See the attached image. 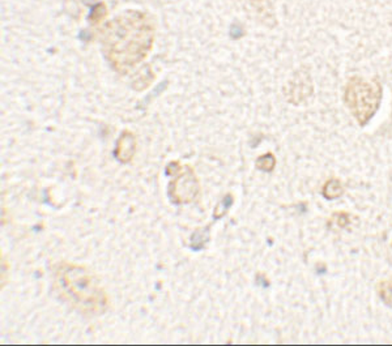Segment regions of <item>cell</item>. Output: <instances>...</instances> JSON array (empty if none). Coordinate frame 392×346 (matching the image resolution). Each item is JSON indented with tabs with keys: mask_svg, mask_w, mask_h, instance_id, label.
<instances>
[{
	"mask_svg": "<svg viewBox=\"0 0 392 346\" xmlns=\"http://www.w3.org/2000/svg\"><path fill=\"white\" fill-rule=\"evenodd\" d=\"M211 225L202 229H196L190 238V248L192 251H202L211 239Z\"/></svg>",
	"mask_w": 392,
	"mask_h": 346,
	"instance_id": "cell-7",
	"label": "cell"
},
{
	"mask_svg": "<svg viewBox=\"0 0 392 346\" xmlns=\"http://www.w3.org/2000/svg\"><path fill=\"white\" fill-rule=\"evenodd\" d=\"M106 15H108V8L105 3H99L94 7H92L88 20L92 24L101 23L102 20L106 17Z\"/></svg>",
	"mask_w": 392,
	"mask_h": 346,
	"instance_id": "cell-12",
	"label": "cell"
},
{
	"mask_svg": "<svg viewBox=\"0 0 392 346\" xmlns=\"http://www.w3.org/2000/svg\"><path fill=\"white\" fill-rule=\"evenodd\" d=\"M233 204H235L233 195H232V193L225 195L224 198L220 200V202L216 205L214 211H213V220H214V221L221 220L223 217H225V214L229 212V209L232 208Z\"/></svg>",
	"mask_w": 392,
	"mask_h": 346,
	"instance_id": "cell-9",
	"label": "cell"
},
{
	"mask_svg": "<svg viewBox=\"0 0 392 346\" xmlns=\"http://www.w3.org/2000/svg\"><path fill=\"white\" fill-rule=\"evenodd\" d=\"M59 295L85 316H100L109 310V297L99 279L83 266L59 261L53 266Z\"/></svg>",
	"mask_w": 392,
	"mask_h": 346,
	"instance_id": "cell-2",
	"label": "cell"
},
{
	"mask_svg": "<svg viewBox=\"0 0 392 346\" xmlns=\"http://www.w3.org/2000/svg\"><path fill=\"white\" fill-rule=\"evenodd\" d=\"M377 291L383 303L392 309V279H382L377 285Z\"/></svg>",
	"mask_w": 392,
	"mask_h": 346,
	"instance_id": "cell-10",
	"label": "cell"
},
{
	"mask_svg": "<svg viewBox=\"0 0 392 346\" xmlns=\"http://www.w3.org/2000/svg\"><path fill=\"white\" fill-rule=\"evenodd\" d=\"M313 81L309 72L306 69H298L288 81L284 93L288 102L298 106L313 94Z\"/></svg>",
	"mask_w": 392,
	"mask_h": 346,
	"instance_id": "cell-5",
	"label": "cell"
},
{
	"mask_svg": "<svg viewBox=\"0 0 392 346\" xmlns=\"http://www.w3.org/2000/svg\"><path fill=\"white\" fill-rule=\"evenodd\" d=\"M137 149V139L134 132L124 130L123 132L117 140L115 149H114V157L121 164H130L134 159Z\"/></svg>",
	"mask_w": 392,
	"mask_h": 346,
	"instance_id": "cell-6",
	"label": "cell"
},
{
	"mask_svg": "<svg viewBox=\"0 0 392 346\" xmlns=\"http://www.w3.org/2000/svg\"><path fill=\"white\" fill-rule=\"evenodd\" d=\"M155 28L149 16L126 11L114 17L101 31L102 51L118 73L126 75L142 63L152 50Z\"/></svg>",
	"mask_w": 392,
	"mask_h": 346,
	"instance_id": "cell-1",
	"label": "cell"
},
{
	"mask_svg": "<svg viewBox=\"0 0 392 346\" xmlns=\"http://www.w3.org/2000/svg\"><path fill=\"white\" fill-rule=\"evenodd\" d=\"M349 223H350V214L346 212L334 213V216L328 221V225H331V226L335 225L336 227H340V229L347 227Z\"/></svg>",
	"mask_w": 392,
	"mask_h": 346,
	"instance_id": "cell-13",
	"label": "cell"
},
{
	"mask_svg": "<svg viewBox=\"0 0 392 346\" xmlns=\"http://www.w3.org/2000/svg\"><path fill=\"white\" fill-rule=\"evenodd\" d=\"M255 166L260 171H266V173H269L272 171L275 166H276V157L273 156L272 153H266V155H262V156L258 157L257 162H255Z\"/></svg>",
	"mask_w": 392,
	"mask_h": 346,
	"instance_id": "cell-11",
	"label": "cell"
},
{
	"mask_svg": "<svg viewBox=\"0 0 392 346\" xmlns=\"http://www.w3.org/2000/svg\"><path fill=\"white\" fill-rule=\"evenodd\" d=\"M383 88L378 78L353 76L344 89V103L361 127H365L380 110Z\"/></svg>",
	"mask_w": 392,
	"mask_h": 346,
	"instance_id": "cell-3",
	"label": "cell"
},
{
	"mask_svg": "<svg viewBox=\"0 0 392 346\" xmlns=\"http://www.w3.org/2000/svg\"><path fill=\"white\" fill-rule=\"evenodd\" d=\"M322 195L327 200H335L344 195L343 183L336 178L328 179L322 189Z\"/></svg>",
	"mask_w": 392,
	"mask_h": 346,
	"instance_id": "cell-8",
	"label": "cell"
},
{
	"mask_svg": "<svg viewBox=\"0 0 392 346\" xmlns=\"http://www.w3.org/2000/svg\"><path fill=\"white\" fill-rule=\"evenodd\" d=\"M165 173L173 177L168 187V196L174 204H190L201 193V182L190 165H182L180 161H171L167 165Z\"/></svg>",
	"mask_w": 392,
	"mask_h": 346,
	"instance_id": "cell-4",
	"label": "cell"
}]
</instances>
